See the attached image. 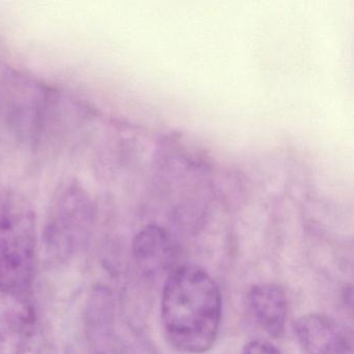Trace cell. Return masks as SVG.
Segmentation results:
<instances>
[{
	"instance_id": "2",
	"label": "cell",
	"mask_w": 354,
	"mask_h": 354,
	"mask_svg": "<svg viewBox=\"0 0 354 354\" xmlns=\"http://www.w3.org/2000/svg\"><path fill=\"white\" fill-rule=\"evenodd\" d=\"M37 262L36 213L19 194L0 203V294L30 297Z\"/></svg>"
},
{
	"instance_id": "9",
	"label": "cell",
	"mask_w": 354,
	"mask_h": 354,
	"mask_svg": "<svg viewBox=\"0 0 354 354\" xmlns=\"http://www.w3.org/2000/svg\"><path fill=\"white\" fill-rule=\"evenodd\" d=\"M243 354H279V352L272 344L256 339L245 346Z\"/></svg>"
},
{
	"instance_id": "3",
	"label": "cell",
	"mask_w": 354,
	"mask_h": 354,
	"mask_svg": "<svg viewBox=\"0 0 354 354\" xmlns=\"http://www.w3.org/2000/svg\"><path fill=\"white\" fill-rule=\"evenodd\" d=\"M92 203L82 188L68 186L59 194L51 209L45 242L48 254L67 261L84 246L92 227Z\"/></svg>"
},
{
	"instance_id": "8",
	"label": "cell",
	"mask_w": 354,
	"mask_h": 354,
	"mask_svg": "<svg viewBox=\"0 0 354 354\" xmlns=\"http://www.w3.org/2000/svg\"><path fill=\"white\" fill-rule=\"evenodd\" d=\"M132 250L138 266L148 273L162 271L171 263V240L167 232L157 225L142 229L134 238Z\"/></svg>"
},
{
	"instance_id": "6",
	"label": "cell",
	"mask_w": 354,
	"mask_h": 354,
	"mask_svg": "<svg viewBox=\"0 0 354 354\" xmlns=\"http://www.w3.org/2000/svg\"><path fill=\"white\" fill-rule=\"evenodd\" d=\"M113 299L106 288L95 287L88 296L84 326L93 354H109L113 335Z\"/></svg>"
},
{
	"instance_id": "7",
	"label": "cell",
	"mask_w": 354,
	"mask_h": 354,
	"mask_svg": "<svg viewBox=\"0 0 354 354\" xmlns=\"http://www.w3.org/2000/svg\"><path fill=\"white\" fill-rule=\"evenodd\" d=\"M250 304L254 319L273 337L285 333L288 301L285 292L274 283H260L250 290Z\"/></svg>"
},
{
	"instance_id": "4",
	"label": "cell",
	"mask_w": 354,
	"mask_h": 354,
	"mask_svg": "<svg viewBox=\"0 0 354 354\" xmlns=\"http://www.w3.org/2000/svg\"><path fill=\"white\" fill-rule=\"evenodd\" d=\"M0 354H47L40 319L30 297L0 294Z\"/></svg>"
},
{
	"instance_id": "1",
	"label": "cell",
	"mask_w": 354,
	"mask_h": 354,
	"mask_svg": "<svg viewBox=\"0 0 354 354\" xmlns=\"http://www.w3.org/2000/svg\"><path fill=\"white\" fill-rule=\"evenodd\" d=\"M221 298L212 277L196 266L169 273L161 299V320L171 345L185 353L211 349L221 325Z\"/></svg>"
},
{
	"instance_id": "5",
	"label": "cell",
	"mask_w": 354,
	"mask_h": 354,
	"mask_svg": "<svg viewBox=\"0 0 354 354\" xmlns=\"http://www.w3.org/2000/svg\"><path fill=\"white\" fill-rule=\"evenodd\" d=\"M294 330L306 354L353 353L346 331L326 315H304L296 321Z\"/></svg>"
}]
</instances>
